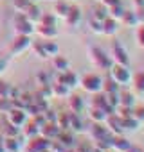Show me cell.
Instances as JSON below:
<instances>
[{
    "label": "cell",
    "mask_w": 144,
    "mask_h": 152,
    "mask_svg": "<svg viewBox=\"0 0 144 152\" xmlns=\"http://www.w3.org/2000/svg\"><path fill=\"white\" fill-rule=\"evenodd\" d=\"M88 57H90V63L97 70H101V72H108L112 68V64H114L112 59H110V56L105 50H101L99 47H96V45L88 47Z\"/></svg>",
    "instance_id": "1"
},
{
    "label": "cell",
    "mask_w": 144,
    "mask_h": 152,
    "mask_svg": "<svg viewBox=\"0 0 144 152\" xmlns=\"http://www.w3.org/2000/svg\"><path fill=\"white\" fill-rule=\"evenodd\" d=\"M108 75L115 81V84L119 88H126L131 83V72L130 66H122V64H112V68L108 70Z\"/></svg>",
    "instance_id": "2"
},
{
    "label": "cell",
    "mask_w": 144,
    "mask_h": 152,
    "mask_svg": "<svg viewBox=\"0 0 144 152\" xmlns=\"http://www.w3.org/2000/svg\"><path fill=\"white\" fill-rule=\"evenodd\" d=\"M101 84H103V77H101L99 73L88 72V73H83L81 77H79V86H81L87 93H90V95L99 93V91H101Z\"/></svg>",
    "instance_id": "3"
},
{
    "label": "cell",
    "mask_w": 144,
    "mask_h": 152,
    "mask_svg": "<svg viewBox=\"0 0 144 152\" xmlns=\"http://www.w3.org/2000/svg\"><path fill=\"white\" fill-rule=\"evenodd\" d=\"M108 56H110L112 63L122 64V66H130V54H128L126 47H124L119 39H115V41L110 43V54H108Z\"/></svg>",
    "instance_id": "4"
},
{
    "label": "cell",
    "mask_w": 144,
    "mask_h": 152,
    "mask_svg": "<svg viewBox=\"0 0 144 152\" xmlns=\"http://www.w3.org/2000/svg\"><path fill=\"white\" fill-rule=\"evenodd\" d=\"M15 32L16 34H24V36H31L34 32V23L29 22L24 13H18L15 16Z\"/></svg>",
    "instance_id": "5"
},
{
    "label": "cell",
    "mask_w": 144,
    "mask_h": 152,
    "mask_svg": "<svg viewBox=\"0 0 144 152\" xmlns=\"http://www.w3.org/2000/svg\"><path fill=\"white\" fill-rule=\"evenodd\" d=\"M56 83H61V84H65L67 88H76V86H79V75L78 73H74L70 68L68 70H65V72H58V75H56Z\"/></svg>",
    "instance_id": "6"
},
{
    "label": "cell",
    "mask_w": 144,
    "mask_h": 152,
    "mask_svg": "<svg viewBox=\"0 0 144 152\" xmlns=\"http://www.w3.org/2000/svg\"><path fill=\"white\" fill-rule=\"evenodd\" d=\"M25 122H27V113H25V109L11 107V109L7 111V124H11V125L22 129V125H24Z\"/></svg>",
    "instance_id": "7"
},
{
    "label": "cell",
    "mask_w": 144,
    "mask_h": 152,
    "mask_svg": "<svg viewBox=\"0 0 144 152\" xmlns=\"http://www.w3.org/2000/svg\"><path fill=\"white\" fill-rule=\"evenodd\" d=\"M31 38L29 36H24V34H16V38L11 41V47H9V52L11 54H15V56H18V54H22L24 50H27L29 47H31Z\"/></svg>",
    "instance_id": "8"
},
{
    "label": "cell",
    "mask_w": 144,
    "mask_h": 152,
    "mask_svg": "<svg viewBox=\"0 0 144 152\" xmlns=\"http://www.w3.org/2000/svg\"><path fill=\"white\" fill-rule=\"evenodd\" d=\"M63 20H65V23L68 27H78L81 23V20H83V13H81V9L78 6H70Z\"/></svg>",
    "instance_id": "9"
},
{
    "label": "cell",
    "mask_w": 144,
    "mask_h": 152,
    "mask_svg": "<svg viewBox=\"0 0 144 152\" xmlns=\"http://www.w3.org/2000/svg\"><path fill=\"white\" fill-rule=\"evenodd\" d=\"M88 136L92 141H97V140H103V138H108L110 136V131L106 129L105 124H99V122H92V125L88 127Z\"/></svg>",
    "instance_id": "10"
},
{
    "label": "cell",
    "mask_w": 144,
    "mask_h": 152,
    "mask_svg": "<svg viewBox=\"0 0 144 152\" xmlns=\"http://www.w3.org/2000/svg\"><path fill=\"white\" fill-rule=\"evenodd\" d=\"M105 125H106V129L110 131V134H122V132H124V129H122V118L117 116L115 113H112V115L106 116Z\"/></svg>",
    "instance_id": "11"
},
{
    "label": "cell",
    "mask_w": 144,
    "mask_h": 152,
    "mask_svg": "<svg viewBox=\"0 0 144 152\" xmlns=\"http://www.w3.org/2000/svg\"><path fill=\"white\" fill-rule=\"evenodd\" d=\"M49 145H50V140H47V138H43L42 134H38V136H34V138L29 140V143H27V152H42V150L47 148Z\"/></svg>",
    "instance_id": "12"
},
{
    "label": "cell",
    "mask_w": 144,
    "mask_h": 152,
    "mask_svg": "<svg viewBox=\"0 0 144 152\" xmlns=\"http://www.w3.org/2000/svg\"><path fill=\"white\" fill-rule=\"evenodd\" d=\"M130 141L122 136V134H112L110 136V147L115 150V152H126L130 148Z\"/></svg>",
    "instance_id": "13"
},
{
    "label": "cell",
    "mask_w": 144,
    "mask_h": 152,
    "mask_svg": "<svg viewBox=\"0 0 144 152\" xmlns=\"http://www.w3.org/2000/svg\"><path fill=\"white\" fill-rule=\"evenodd\" d=\"M34 32H38V36H42L43 39H54L58 36V29L56 25H43V23H38L34 27Z\"/></svg>",
    "instance_id": "14"
},
{
    "label": "cell",
    "mask_w": 144,
    "mask_h": 152,
    "mask_svg": "<svg viewBox=\"0 0 144 152\" xmlns=\"http://www.w3.org/2000/svg\"><path fill=\"white\" fill-rule=\"evenodd\" d=\"M59 131H61V129L58 127L56 122H45V124L40 127V134H42L43 138H47V140H54Z\"/></svg>",
    "instance_id": "15"
},
{
    "label": "cell",
    "mask_w": 144,
    "mask_h": 152,
    "mask_svg": "<svg viewBox=\"0 0 144 152\" xmlns=\"http://www.w3.org/2000/svg\"><path fill=\"white\" fill-rule=\"evenodd\" d=\"M54 140H56L61 147H65V148H72V147H74V141H76L72 131H59Z\"/></svg>",
    "instance_id": "16"
},
{
    "label": "cell",
    "mask_w": 144,
    "mask_h": 152,
    "mask_svg": "<svg viewBox=\"0 0 144 152\" xmlns=\"http://www.w3.org/2000/svg\"><path fill=\"white\" fill-rule=\"evenodd\" d=\"M119 29H121V23L117 20H114L110 16L106 20H103V34L105 36H115L119 32Z\"/></svg>",
    "instance_id": "17"
},
{
    "label": "cell",
    "mask_w": 144,
    "mask_h": 152,
    "mask_svg": "<svg viewBox=\"0 0 144 152\" xmlns=\"http://www.w3.org/2000/svg\"><path fill=\"white\" fill-rule=\"evenodd\" d=\"M68 111L70 113H81L85 109V100L79 95H68Z\"/></svg>",
    "instance_id": "18"
},
{
    "label": "cell",
    "mask_w": 144,
    "mask_h": 152,
    "mask_svg": "<svg viewBox=\"0 0 144 152\" xmlns=\"http://www.w3.org/2000/svg\"><path fill=\"white\" fill-rule=\"evenodd\" d=\"M131 88L133 93H140L144 95V72H137L135 75H131Z\"/></svg>",
    "instance_id": "19"
},
{
    "label": "cell",
    "mask_w": 144,
    "mask_h": 152,
    "mask_svg": "<svg viewBox=\"0 0 144 152\" xmlns=\"http://www.w3.org/2000/svg\"><path fill=\"white\" fill-rule=\"evenodd\" d=\"M119 23H121L122 27H137V25H139V20H137L135 11H128V9H126V11L122 13V16H121Z\"/></svg>",
    "instance_id": "20"
},
{
    "label": "cell",
    "mask_w": 144,
    "mask_h": 152,
    "mask_svg": "<svg viewBox=\"0 0 144 152\" xmlns=\"http://www.w3.org/2000/svg\"><path fill=\"white\" fill-rule=\"evenodd\" d=\"M119 106L133 107L135 106V93L130 90H119Z\"/></svg>",
    "instance_id": "21"
},
{
    "label": "cell",
    "mask_w": 144,
    "mask_h": 152,
    "mask_svg": "<svg viewBox=\"0 0 144 152\" xmlns=\"http://www.w3.org/2000/svg\"><path fill=\"white\" fill-rule=\"evenodd\" d=\"M50 93H52V97H58V99H67L68 95H70V88H67L65 84H61V83H50Z\"/></svg>",
    "instance_id": "22"
},
{
    "label": "cell",
    "mask_w": 144,
    "mask_h": 152,
    "mask_svg": "<svg viewBox=\"0 0 144 152\" xmlns=\"http://www.w3.org/2000/svg\"><path fill=\"white\" fill-rule=\"evenodd\" d=\"M90 18H94V20H99V22H103V20H106L108 18V9L99 2V4H96L92 9H90Z\"/></svg>",
    "instance_id": "23"
},
{
    "label": "cell",
    "mask_w": 144,
    "mask_h": 152,
    "mask_svg": "<svg viewBox=\"0 0 144 152\" xmlns=\"http://www.w3.org/2000/svg\"><path fill=\"white\" fill-rule=\"evenodd\" d=\"M106 116H108V113H106L105 109L90 106V109H88V118H90L92 122H99V124H105Z\"/></svg>",
    "instance_id": "24"
},
{
    "label": "cell",
    "mask_w": 144,
    "mask_h": 152,
    "mask_svg": "<svg viewBox=\"0 0 144 152\" xmlns=\"http://www.w3.org/2000/svg\"><path fill=\"white\" fill-rule=\"evenodd\" d=\"M22 127H24V129H22L20 132H24V138H27V140H31V138H34V136H38V134H40V127H38L33 120L25 122Z\"/></svg>",
    "instance_id": "25"
},
{
    "label": "cell",
    "mask_w": 144,
    "mask_h": 152,
    "mask_svg": "<svg viewBox=\"0 0 144 152\" xmlns=\"http://www.w3.org/2000/svg\"><path fill=\"white\" fill-rule=\"evenodd\" d=\"M68 131H72V132H81V131H85V127H83V118H81L79 113H70V125H68Z\"/></svg>",
    "instance_id": "26"
},
{
    "label": "cell",
    "mask_w": 144,
    "mask_h": 152,
    "mask_svg": "<svg viewBox=\"0 0 144 152\" xmlns=\"http://www.w3.org/2000/svg\"><path fill=\"white\" fill-rule=\"evenodd\" d=\"M68 7H70V4H67L65 0H56L54 6H52V15H54L56 18H58V16H59V18H65Z\"/></svg>",
    "instance_id": "27"
},
{
    "label": "cell",
    "mask_w": 144,
    "mask_h": 152,
    "mask_svg": "<svg viewBox=\"0 0 144 152\" xmlns=\"http://www.w3.org/2000/svg\"><path fill=\"white\" fill-rule=\"evenodd\" d=\"M25 18L29 20V22H33V23H38V20H40V16H42V11H40V7L33 2L27 9H25Z\"/></svg>",
    "instance_id": "28"
},
{
    "label": "cell",
    "mask_w": 144,
    "mask_h": 152,
    "mask_svg": "<svg viewBox=\"0 0 144 152\" xmlns=\"http://www.w3.org/2000/svg\"><path fill=\"white\" fill-rule=\"evenodd\" d=\"M52 66H54V70L56 72H65V70H68L70 68V63H68V59L67 57H63V56H54L52 57Z\"/></svg>",
    "instance_id": "29"
},
{
    "label": "cell",
    "mask_w": 144,
    "mask_h": 152,
    "mask_svg": "<svg viewBox=\"0 0 144 152\" xmlns=\"http://www.w3.org/2000/svg\"><path fill=\"white\" fill-rule=\"evenodd\" d=\"M101 91H103L105 95H110V93H115V91H119V86L115 84V81L110 77V75H108L106 79H103V84H101Z\"/></svg>",
    "instance_id": "30"
},
{
    "label": "cell",
    "mask_w": 144,
    "mask_h": 152,
    "mask_svg": "<svg viewBox=\"0 0 144 152\" xmlns=\"http://www.w3.org/2000/svg\"><path fill=\"white\" fill-rule=\"evenodd\" d=\"M139 127H140V122H137L133 116L122 118V129H124V132H137Z\"/></svg>",
    "instance_id": "31"
},
{
    "label": "cell",
    "mask_w": 144,
    "mask_h": 152,
    "mask_svg": "<svg viewBox=\"0 0 144 152\" xmlns=\"http://www.w3.org/2000/svg\"><path fill=\"white\" fill-rule=\"evenodd\" d=\"M2 143H4L6 152H18V148H20L18 136L16 138H2Z\"/></svg>",
    "instance_id": "32"
},
{
    "label": "cell",
    "mask_w": 144,
    "mask_h": 152,
    "mask_svg": "<svg viewBox=\"0 0 144 152\" xmlns=\"http://www.w3.org/2000/svg\"><path fill=\"white\" fill-rule=\"evenodd\" d=\"M56 124H58V127L61 131H68V125H70V111L68 113H58Z\"/></svg>",
    "instance_id": "33"
},
{
    "label": "cell",
    "mask_w": 144,
    "mask_h": 152,
    "mask_svg": "<svg viewBox=\"0 0 144 152\" xmlns=\"http://www.w3.org/2000/svg\"><path fill=\"white\" fill-rule=\"evenodd\" d=\"M126 9L122 7V4H117V6H112V7H108V16L110 18H114V20H121V16H122V13H124Z\"/></svg>",
    "instance_id": "34"
},
{
    "label": "cell",
    "mask_w": 144,
    "mask_h": 152,
    "mask_svg": "<svg viewBox=\"0 0 144 152\" xmlns=\"http://www.w3.org/2000/svg\"><path fill=\"white\" fill-rule=\"evenodd\" d=\"M42 43H43V48H45V52H47L49 57H50V56H56V54L59 52V47H58L52 39H43Z\"/></svg>",
    "instance_id": "35"
},
{
    "label": "cell",
    "mask_w": 144,
    "mask_h": 152,
    "mask_svg": "<svg viewBox=\"0 0 144 152\" xmlns=\"http://www.w3.org/2000/svg\"><path fill=\"white\" fill-rule=\"evenodd\" d=\"M135 41L139 48H144V23H139L135 27Z\"/></svg>",
    "instance_id": "36"
},
{
    "label": "cell",
    "mask_w": 144,
    "mask_h": 152,
    "mask_svg": "<svg viewBox=\"0 0 144 152\" xmlns=\"http://www.w3.org/2000/svg\"><path fill=\"white\" fill-rule=\"evenodd\" d=\"M88 29L94 34H103V22L94 20V18H88Z\"/></svg>",
    "instance_id": "37"
},
{
    "label": "cell",
    "mask_w": 144,
    "mask_h": 152,
    "mask_svg": "<svg viewBox=\"0 0 144 152\" xmlns=\"http://www.w3.org/2000/svg\"><path fill=\"white\" fill-rule=\"evenodd\" d=\"M33 4V0H13V7L18 13H25V9Z\"/></svg>",
    "instance_id": "38"
},
{
    "label": "cell",
    "mask_w": 144,
    "mask_h": 152,
    "mask_svg": "<svg viewBox=\"0 0 144 152\" xmlns=\"http://www.w3.org/2000/svg\"><path fill=\"white\" fill-rule=\"evenodd\" d=\"M38 23H43V25H56V16L52 13H42Z\"/></svg>",
    "instance_id": "39"
},
{
    "label": "cell",
    "mask_w": 144,
    "mask_h": 152,
    "mask_svg": "<svg viewBox=\"0 0 144 152\" xmlns=\"http://www.w3.org/2000/svg\"><path fill=\"white\" fill-rule=\"evenodd\" d=\"M31 47H33V50L38 54V57H42V59H47V57H49L47 52H45V48H43V43H42V41H34V43H31Z\"/></svg>",
    "instance_id": "40"
},
{
    "label": "cell",
    "mask_w": 144,
    "mask_h": 152,
    "mask_svg": "<svg viewBox=\"0 0 144 152\" xmlns=\"http://www.w3.org/2000/svg\"><path fill=\"white\" fill-rule=\"evenodd\" d=\"M20 134V129L18 127H15V125H11V124H7L6 127H4V138H16Z\"/></svg>",
    "instance_id": "41"
},
{
    "label": "cell",
    "mask_w": 144,
    "mask_h": 152,
    "mask_svg": "<svg viewBox=\"0 0 144 152\" xmlns=\"http://www.w3.org/2000/svg\"><path fill=\"white\" fill-rule=\"evenodd\" d=\"M131 116L137 120V122H140V124H144V106H133V111H131Z\"/></svg>",
    "instance_id": "42"
},
{
    "label": "cell",
    "mask_w": 144,
    "mask_h": 152,
    "mask_svg": "<svg viewBox=\"0 0 144 152\" xmlns=\"http://www.w3.org/2000/svg\"><path fill=\"white\" fill-rule=\"evenodd\" d=\"M11 107H13L11 99H7V97H0V113H7Z\"/></svg>",
    "instance_id": "43"
},
{
    "label": "cell",
    "mask_w": 144,
    "mask_h": 152,
    "mask_svg": "<svg viewBox=\"0 0 144 152\" xmlns=\"http://www.w3.org/2000/svg\"><path fill=\"white\" fill-rule=\"evenodd\" d=\"M36 81L40 86H45V84H50V77H49V73L47 72H38L36 75Z\"/></svg>",
    "instance_id": "44"
},
{
    "label": "cell",
    "mask_w": 144,
    "mask_h": 152,
    "mask_svg": "<svg viewBox=\"0 0 144 152\" xmlns=\"http://www.w3.org/2000/svg\"><path fill=\"white\" fill-rule=\"evenodd\" d=\"M99 2H101V4H103V6H105L106 9H108V7H112V6H117V4H122V2H121V0H99Z\"/></svg>",
    "instance_id": "45"
},
{
    "label": "cell",
    "mask_w": 144,
    "mask_h": 152,
    "mask_svg": "<svg viewBox=\"0 0 144 152\" xmlns=\"http://www.w3.org/2000/svg\"><path fill=\"white\" fill-rule=\"evenodd\" d=\"M133 11H135V15H137L139 23H144V6H142V7H137V9H133Z\"/></svg>",
    "instance_id": "46"
},
{
    "label": "cell",
    "mask_w": 144,
    "mask_h": 152,
    "mask_svg": "<svg viewBox=\"0 0 144 152\" xmlns=\"http://www.w3.org/2000/svg\"><path fill=\"white\" fill-rule=\"evenodd\" d=\"M126 152H144V148H140V147H137V145H130V148H128Z\"/></svg>",
    "instance_id": "47"
},
{
    "label": "cell",
    "mask_w": 144,
    "mask_h": 152,
    "mask_svg": "<svg viewBox=\"0 0 144 152\" xmlns=\"http://www.w3.org/2000/svg\"><path fill=\"white\" fill-rule=\"evenodd\" d=\"M133 4H135V9L137 7H142L144 6V0H133Z\"/></svg>",
    "instance_id": "48"
},
{
    "label": "cell",
    "mask_w": 144,
    "mask_h": 152,
    "mask_svg": "<svg viewBox=\"0 0 144 152\" xmlns=\"http://www.w3.org/2000/svg\"><path fill=\"white\" fill-rule=\"evenodd\" d=\"M4 68H6V61L0 59V72H4Z\"/></svg>",
    "instance_id": "49"
},
{
    "label": "cell",
    "mask_w": 144,
    "mask_h": 152,
    "mask_svg": "<svg viewBox=\"0 0 144 152\" xmlns=\"http://www.w3.org/2000/svg\"><path fill=\"white\" fill-rule=\"evenodd\" d=\"M0 152H6V148H4V143H2V138H0Z\"/></svg>",
    "instance_id": "50"
},
{
    "label": "cell",
    "mask_w": 144,
    "mask_h": 152,
    "mask_svg": "<svg viewBox=\"0 0 144 152\" xmlns=\"http://www.w3.org/2000/svg\"><path fill=\"white\" fill-rule=\"evenodd\" d=\"M61 152H76V150H74V148H63Z\"/></svg>",
    "instance_id": "51"
},
{
    "label": "cell",
    "mask_w": 144,
    "mask_h": 152,
    "mask_svg": "<svg viewBox=\"0 0 144 152\" xmlns=\"http://www.w3.org/2000/svg\"><path fill=\"white\" fill-rule=\"evenodd\" d=\"M103 152H115L114 148H108V150H103Z\"/></svg>",
    "instance_id": "52"
},
{
    "label": "cell",
    "mask_w": 144,
    "mask_h": 152,
    "mask_svg": "<svg viewBox=\"0 0 144 152\" xmlns=\"http://www.w3.org/2000/svg\"><path fill=\"white\" fill-rule=\"evenodd\" d=\"M97 2H99V0H97Z\"/></svg>",
    "instance_id": "53"
}]
</instances>
